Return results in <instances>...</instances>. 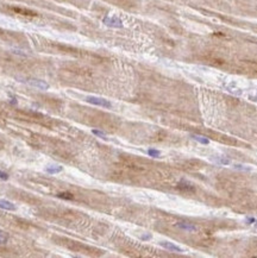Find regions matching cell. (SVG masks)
<instances>
[{"label": "cell", "instance_id": "ba28073f", "mask_svg": "<svg viewBox=\"0 0 257 258\" xmlns=\"http://www.w3.org/2000/svg\"><path fill=\"white\" fill-rule=\"evenodd\" d=\"M191 137L194 139V140H197V142H199V143L204 144V145H207V144H210V140H208L207 138H205V137H202V136H197V135H192Z\"/></svg>", "mask_w": 257, "mask_h": 258}, {"label": "cell", "instance_id": "30bf717a", "mask_svg": "<svg viewBox=\"0 0 257 258\" xmlns=\"http://www.w3.org/2000/svg\"><path fill=\"white\" fill-rule=\"evenodd\" d=\"M8 240V234L4 231H0V244H6Z\"/></svg>", "mask_w": 257, "mask_h": 258}, {"label": "cell", "instance_id": "8992f818", "mask_svg": "<svg viewBox=\"0 0 257 258\" xmlns=\"http://www.w3.org/2000/svg\"><path fill=\"white\" fill-rule=\"evenodd\" d=\"M63 170V168L61 165H50L45 169V171L48 174H57V173H61Z\"/></svg>", "mask_w": 257, "mask_h": 258}, {"label": "cell", "instance_id": "9c48e42d", "mask_svg": "<svg viewBox=\"0 0 257 258\" xmlns=\"http://www.w3.org/2000/svg\"><path fill=\"white\" fill-rule=\"evenodd\" d=\"M148 155L150 157H154V158H158L161 156V151H158L156 149H149L148 150Z\"/></svg>", "mask_w": 257, "mask_h": 258}, {"label": "cell", "instance_id": "4fadbf2b", "mask_svg": "<svg viewBox=\"0 0 257 258\" xmlns=\"http://www.w3.org/2000/svg\"><path fill=\"white\" fill-rule=\"evenodd\" d=\"M0 180H2V181L8 180V174H6V173H4V171L0 170Z\"/></svg>", "mask_w": 257, "mask_h": 258}, {"label": "cell", "instance_id": "7a4b0ae2", "mask_svg": "<svg viewBox=\"0 0 257 258\" xmlns=\"http://www.w3.org/2000/svg\"><path fill=\"white\" fill-rule=\"evenodd\" d=\"M102 21H104V24H106L107 26H111V27H123V21L117 17H105Z\"/></svg>", "mask_w": 257, "mask_h": 258}, {"label": "cell", "instance_id": "52a82bcc", "mask_svg": "<svg viewBox=\"0 0 257 258\" xmlns=\"http://www.w3.org/2000/svg\"><path fill=\"white\" fill-rule=\"evenodd\" d=\"M178 226L182 230H187V231H195V226H193L192 224H187V222H180Z\"/></svg>", "mask_w": 257, "mask_h": 258}, {"label": "cell", "instance_id": "9a60e30c", "mask_svg": "<svg viewBox=\"0 0 257 258\" xmlns=\"http://www.w3.org/2000/svg\"><path fill=\"white\" fill-rule=\"evenodd\" d=\"M150 238H151V236H150V234H146V236H143V237H142L143 240H148V239H150Z\"/></svg>", "mask_w": 257, "mask_h": 258}, {"label": "cell", "instance_id": "6da1fadb", "mask_svg": "<svg viewBox=\"0 0 257 258\" xmlns=\"http://www.w3.org/2000/svg\"><path fill=\"white\" fill-rule=\"evenodd\" d=\"M87 102L89 104H93V105H97V106H101V107H105V108H111L112 107V104L106 99H102V98H98V97H87L86 98Z\"/></svg>", "mask_w": 257, "mask_h": 258}, {"label": "cell", "instance_id": "277c9868", "mask_svg": "<svg viewBox=\"0 0 257 258\" xmlns=\"http://www.w3.org/2000/svg\"><path fill=\"white\" fill-rule=\"evenodd\" d=\"M30 84H32L34 87H37L40 89H48L49 88V84L45 82V81H42V80H30L29 81Z\"/></svg>", "mask_w": 257, "mask_h": 258}, {"label": "cell", "instance_id": "e0dca14e", "mask_svg": "<svg viewBox=\"0 0 257 258\" xmlns=\"http://www.w3.org/2000/svg\"><path fill=\"white\" fill-rule=\"evenodd\" d=\"M256 227H257V225H256Z\"/></svg>", "mask_w": 257, "mask_h": 258}, {"label": "cell", "instance_id": "2e32d148", "mask_svg": "<svg viewBox=\"0 0 257 258\" xmlns=\"http://www.w3.org/2000/svg\"><path fill=\"white\" fill-rule=\"evenodd\" d=\"M246 222H255V219H254V218H249V219H246Z\"/></svg>", "mask_w": 257, "mask_h": 258}, {"label": "cell", "instance_id": "3957f363", "mask_svg": "<svg viewBox=\"0 0 257 258\" xmlns=\"http://www.w3.org/2000/svg\"><path fill=\"white\" fill-rule=\"evenodd\" d=\"M159 244H161L162 247H164V249H167V250H169V251L183 252V250H182L181 247H178V245H175V244H173V243H169V241H161Z\"/></svg>", "mask_w": 257, "mask_h": 258}, {"label": "cell", "instance_id": "5b68a950", "mask_svg": "<svg viewBox=\"0 0 257 258\" xmlns=\"http://www.w3.org/2000/svg\"><path fill=\"white\" fill-rule=\"evenodd\" d=\"M0 208L6 211H16V206L7 200H0Z\"/></svg>", "mask_w": 257, "mask_h": 258}, {"label": "cell", "instance_id": "8fae6325", "mask_svg": "<svg viewBox=\"0 0 257 258\" xmlns=\"http://www.w3.org/2000/svg\"><path fill=\"white\" fill-rule=\"evenodd\" d=\"M57 196L59 199H66V200H73L74 199V196L70 193H59V194H57Z\"/></svg>", "mask_w": 257, "mask_h": 258}, {"label": "cell", "instance_id": "7c38bea8", "mask_svg": "<svg viewBox=\"0 0 257 258\" xmlns=\"http://www.w3.org/2000/svg\"><path fill=\"white\" fill-rule=\"evenodd\" d=\"M92 133H93V135H95V136H98V137H100V138H102V139H105V140H107V137H106V135H105L104 132H101V131H98V130H93V131H92Z\"/></svg>", "mask_w": 257, "mask_h": 258}, {"label": "cell", "instance_id": "5bb4252c", "mask_svg": "<svg viewBox=\"0 0 257 258\" xmlns=\"http://www.w3.org/2000/svg\"><path fill=\"white\" fill-rule=\"evenodd\" d=\"M219 162H220L221 164H230V161L226 158H220L219 159Z\"/></svg>", "mask_w": 257, "mask_h": 258}]
</instances>
